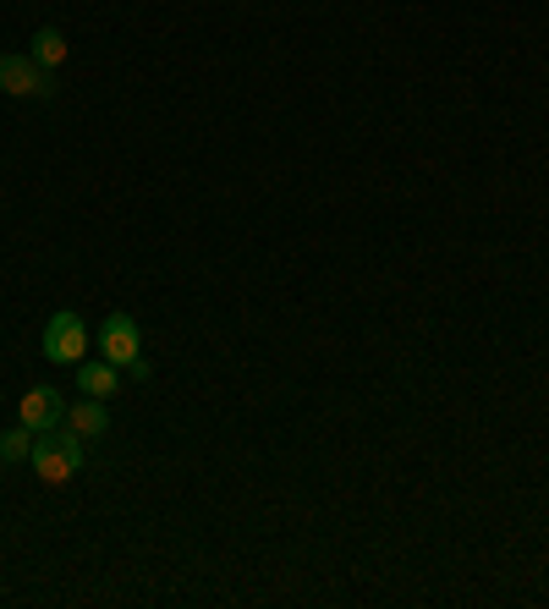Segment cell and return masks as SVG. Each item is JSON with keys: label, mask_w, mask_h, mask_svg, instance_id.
<instances>
[{"label": "cell", "mask_w": 549, "mask_h": 609, "mask_svg": "<svg viewBox=\"0 0 549 609\" xmlns=\"http://www.w3.org/2000/svg\"><path fill=\"white\" fill-rule=\"evenodd\" d=\"M83 456H89L83 434L55 429V434H39V445H33V472H39V483H66V477H77Z\"/></svg>", "instance_id": "obj_1"}, {"label": "cell", "mask_w": 549, "mask_h": 609, "mask_svg": "<svg viewBox=\"0 0 549 609\" xmlns=\"http://www.w3.org/2000/svg\"><path fill=\"white\" fill-rule=\"evenodd\" d=\"M100 357L116 363V368H133L137 379H148V363H143V335H137L133 313H111L100 324Z\"/></svg>", "instance_id": "obj_2"}, {"label": "cell", "mask_w": 549, "mask_h": 609, "mask_svg": "<svg viewBox=\"0 0 549 609\" xmlns=\"http://www.w3.org/2000/svg\"><path fill=\"white\" fill-rule=\"evenodd\" d=\"M44 357H50V363H66V368H77V363L89 357V324H83L72 307H61V313L44 324Z\"/></svg>", "instance_id": "obj_3"}, {"label": "cell", "mask_w": 549, "mask_h": 609, "mask_svg": "<svg viewBox=\"0 0 549 609\" xmlns=\"http://www.w3.org/2000/svg\"><path fill=\"white\" fill-rule=\"evenodd\" d=\"M0 94H11V99H50L55 77L33 55H0Z\"/></svg>", "instance_id": "obj_4"}, {"label": "cell", "mask_w": 549, "mask_h": 609, "mask_svg": "<svg viewBox=\"0 0 549 609\" xmlns=\"http://www.w3.org/2000/svg\"><path fill=\"white\" fill-rule=\"evenodd\" d=\"M66 407H72V401H61L50 385H33V390L17 401V423H28L33 434H55V429L66 423Z\"/></svg>", "instance_id": "obj_5"}, {"label": "cell", "mask_w": 549, "mask_h": 609, "mask_svg": "<svg viewBox=\"0 0 549 609\" xmlns=\"http://www.w3.org/2000/svg\"><path fill=\"white\" fill-rule=\"evenodd\" d=\"M77 390H83V396H94V401H105V396H116V390H122V368H116V363H105V357H100V363H94V357H83V363H77Z\"/></svg>", "instance_id": "obj_6"}, {"label": "cell", "mask_w": 549, "mask_h": 609, "mask_svg": "<svg viewBox=\"0 0 549 609\" xmlns=\"http://www.w3.org/2000/svg\"><path fill=\"white\" fill-rule=\"evenodd\" d=\"M61 429H72V434H83V440H100V434L111 429V412H105V401L89 396V401H72V407H66V423H61Z\"/></svg>", "instance_id": "obj_7"}, {"label": "cell", "mask_w": 549, "mask_h": 609, "mask_svg": "<svg viewBox=\"0 0 549 609\" xmlns=\"http://www.w3.org/2000/svg\"><path fill=\"white\" fill-rule=\"evenodd\" d=\"M33 445H39V434H33L28 423H17V429H6V434H0V461H6V466L33 461Z\"/></svg>", "instance_id": "obj_8"}, {"label": "cell", "mask_w": 549, "mask_h": 609, "mask_svg": "<svg viewBox=\"0 0 549 609\" xmlns=\"http://www.w3.org/2000/svg\"><path fill=\"white\" fill-rule=\"evenodd\" d=\"M28 55H33V61H39L44 72H55V66L66 61V39H61L55 28H39V33H33V50H28Z\"/></svg>", "instance_id": "obj_9"}]
</instances>
